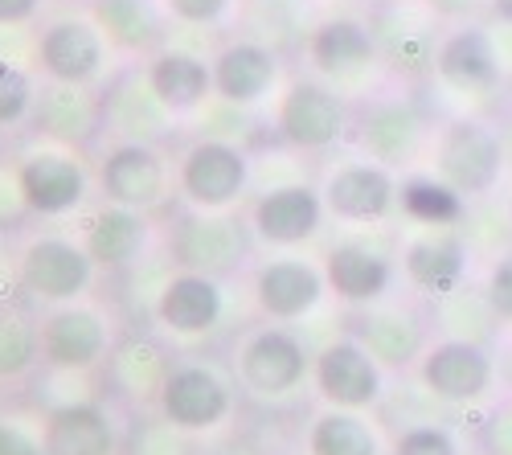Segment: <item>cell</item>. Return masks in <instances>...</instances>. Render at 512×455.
I'll use <instances>...</instances> for the list:
<instances>
[{
    "label": "cell",
    "instance_id": "obj_1",
    "mask_svg": "<svg viewBox=\"0 0 512 455\" xmlns=\"http://www.w3.org/2000/svg\"><path fill=\"white\" fill-rule=\"evenodd\" d=\"M435 140V119L422 107L418 95H410L406 87H381L369 91L361 103H353V128H349V144L381 164L390 173H410L426 164Z\"/></svg>",
    "mask_w": 512,
    "mask_h": 455
},
{
    "label": "cell",
    "instance_id": "obj_2",
    "mask_svg": "<svg viewBox=\"0 0 512 455\" xmlns=\"http://www.w3.org/2000/svg\"><path fill=\"white\" fill-rule=\"evenodd\" d=\"M29 66L41 82L103 91L115 74V50L87 9H62L37 21L29 37Z\"/></svg>",
    "mask_w": 512,
    "mask_h": 455
},
{
    "label": "cell",
    "instance_id": "obj_3",
    "mask_svg": "<svg viewBox=\"0 0 512 455\" xmlns=\"http://www.w3.org/2000/svg\"><path fill=\"white\" fill-rule=\"evenodd\" d=\"M426 169L439 173L467 201L492 197L504 169H508L500 123H492L484 115H451V119L435 123V140H431V152H426Z\"/></svg>",
    "mask_w": 512,
    "mask_h": 455
},
{
    "label": "cell",
    "instance_id": "obj_4",
    "mask_svg": "<svg viewBox=\"0 0 512 455\" xmlns=\"http://www.w3.org/2000/svg\"><path fill=\"white\" fill-rule=\"evenodd\" d=\"M353 128V103L345 91L316 74H291L271 111V132L283 148L300 156H328L349 140Z\"/></svg>",
    "mask_w": 512,
    "mask_h": 455
},
{
    "label": "cell",
    "instance_id": "obj_5",
    "mask_svg": "<svg viewBox=\"0 0 512 455\" xmlns=\"http://www.w3.org/2000/svg\"><path fill=\"white\" fill-rule=\"evenodd\" d=\"M254 160L238 140L222 136H197L173 156V181H177V201L189 210H238L242 197L250 193Z\"/></svg>",
    "mask_w": 512,
    "mask_h": 455
},
{
    "label": "cell",
    "instance_id": "obj_6",
    "mask_svg": "<svg viewBox=\"0 0 512 455\" xmlns=\"http://www.w3.org/2000/svg\"><path fill=\"white\" fill-rule=\"evenodd\" d=\"M17 181L25 193L29 218H41V222L78 218L95 193V173L87 169L82 152L50 140H41L17 156Z\"/></svg>",
    "mask_w": 512,
    "mask_h": 455
},
{
    "label": "cell",
    "instance_id": "obj_7",
    "mask_svg": "<svg viewBox=\"0 0 512 455\" xmlns=\"http://www.w3.org/2000/svg\"><path fill=\"white\" fill-rule=\"evenodd\" d=\"M254 251V234L246 214L238 210H189L181 205L177 218L168 222V255H173L177 271H201L222 279L226 271H238Z\"/></svg>",
    "mask_w": 512,
    "mask_h": 455
},
{
    "label": "cell",
    "instance_id": "obj_8",
    "mask_svg": "<svg viewBox=\"0 0 512 455\" xmlns=\"http://www.w3.org/2000/svg\"><path fill=\"white\" fill-rule=\"evenodd\" d=\"M435 87L459 99H488L504 87L508 62L500 46V29L492 21H467V25H447L435 66H431Z\"/></svg>",
    "mask_w": 512,
    "mask_h": 455
},
{
    "label": "cell",
    "instance_id": "obj_9",
    "mask_svg": "<svg viewBox=\"0 0 512 455\" xmlns=\"http://www.w3.org/2000/svg\"><path fill=\"white\" fill-rule=\"evenodd\" d=\"M95 259L82 251V242L74 234L41 230L21 242L17 251V283L21 292H29L41 304H74L95 287Z\"/></svg>",
    "mask_w": 512,
    "mask_h": 455
},
{
    "label": "cell",
    "instance_id": "obj_10",
    "mask_svg": "<svg viewBox=\"0 0 512 455\" xmlns=\"http://www.w3.org/2000/svg\"><path fill=\"white\" fill-rule=\"evenodd\" d=\"M95 193L99 201L123 205V210L156 214L177 197L173 160L152 144H107L95 160Z\"/></svg>",
    "mask_w": 512,
    "mask_h": 455
},
{
    "label": "cell",
    "instance_id": "obj_11",
    "mask_svg": "<svg viewBox=\"0 0 512 455\" xmlns=\"http://www.w3.org/2000/svg\"><path fill=\"white\" fill-rule=\"evenodd\" d=\"M369 29L377 41L381 66L406 82L431 74L435 50L447 33V25L431 13L426 0H373Z\"/></svg>",
    "mask_w": 512,
    "mask_h": 455
},
{
    "label": "cell",
    "instance_id": "obj_12",
    "mask_svg": "<svg viewBox=\"0 0 512 455\" xmlns=\"http://www.w3.org/2000/svg\"><path fill=\"white\" fill-rule=\"evenodd\" d=\"M320 197L332 222L373 230L398 214V173L381 169L365 156L336 160L320 177Z\"/></svg>",
    "mask_w": 512,
    "mask_h": 455
},
{
    "label": "cell",
    "instance_id": "obj_13",
    "mask_svg": "<svg viewBox=\"0 0 512 455\" xmlns=\"http://www.w3.org/2000/svg\"><path fill=\"white\" fill-rule=\"evenodd\" d=\"M209 70H213V103L234 111H254L279 99L283 91V54L246 33L222 41L209 54Z\"/></svg>",
    "mask_w": 512,
    "mask_h": 455
},
{
    "label": "cell",
    "instance_id": "obj_14",
    "mask_svg": "<svg viewBox=\"0 0 512 455\" xmlns=\"http://www.w3.org/2000/svg\"><path fill=\"white\" fill-rule=\"evenodd\" d=\"M177 115L168 111L144 78L140 62H127L111 74L103 87V136L107 144H152L164 148V140L177 136Z\"/></svg>",
    "mask_w": 512,
    "mask_h": 455
},
{
    "label": "cell",
    "instance_id": "obj_15",
    "mask_svg": "<svg viewBox=\"0 0 512 455\" xmlns=\"http://www.w3.org/2000/svg\"><path fill=\"white\" fill-rule=\"evenodd\" d=\"M156 406L168 427H177L185 435H201L230 419L234 390L213 365L181 361V365H168V374L156 390Z\"/></svg>",
    "mask_w": 512,
    "mask_h": 455
},
{
    "label": "cell",
    "instance_id": "obj_16",
    "mask_svg": "<svg viewBox=\"0 0 512 455\" xmlns=\"http://www.w3.org/2000/svg\"><path fill=\"white\" fill-rule=\"evenodd\" d=\"M246 222H250L254 242L271 246V251H295V246H308L320 238L328 210H324L320 185L283 181V185L263 189L250 201Z\"/></svg>",
    "mask_w": 512,
    "mask_h": 455
},
{
    "label": "cell",
    "instance_id": "obj_17",
    "mask_svg": "<svg viewBox=\"0 0 512 455\" xmlns=\"http://www.w3.org/2000/svg\"><path fill=\"white\" fill-rule=\"evenodd\" d=\"M300 54H304L308 74L332 82V87H340V91H345V82H361L369 70L381 66L369 17H357V13L320 17Z\"/></svg>",
    "mask_w": 512,
    "mask_h": 455
},
{
    "label": "cell",
    "instance_id": "obj_18",
    "mask_svg": "<svg viewBox=\"0 0 512 455\" xmlns=\"http://www.w3.org/2000/svg\"><path fill=\"white\" fill-rule=\"evenodd\" d=\"M312 378V357L287 324H263L238 349V382L259 398H287Z\"/></svg>",
    "mask_w": 512,
    "mask_h": 455
},
{
    "label": "cell",
    "instance_id": "obj_19",
    "mask_svg": "<svg viewBox=\"0 0 512 455\" xmlns=\"http://www.w3.org/2000/svg\"><path fill=\"white\" fill-rule=\"evenodd\" d=\"M328 296H336L349 308H373L390 296V287L398 279V259L369 238H345L328 246V255L320 259Z\"/></svg>",
    "mask_w": 512,
    "mask_h": 455
},
{
    "label": "cell",
    "instance_id": "obj_20",
    "mask_svg": "<svg viewBox=\"0 0 512 455\" xmlns=\"http://www.w3.org/2000/svg\"><path fill=\"white\" fill-rule=\"evenodd\" d=\"M402 279L422 296H459L472 275V246L459 230H414L398 255Z\"/></svg>",
    "mask_w": 512,
    "mask_h": 455
},
{
    "label": "cell",
    "instance_id": "obj_21",
    "mask_svg": "<svg viewBox=\"0 0 512 455\" xmlns=\"http://www.w3.org/2000/svg\"><path fill=\"white\" fill-rule=\"evenodd\" d=\"M74 238L82 251L95 259L99 271H123L148 255L156 238V218L140 210H123V205L99 201L91 210H82L74 222Z\"/></svg>",
    "mask_w": 512,
    "mask_h": 455
},
{
    "label": "cell",
    "instance_id": "obj_22",
    "mask_svg": "<svg viewBox=\"0 0 512 455\" xmlns=\"http://www.w3.org/2000/svg\"><path fill=\"white\" fill-rule=\"evenodd\" d=\"M37 333H41V361L66 369V374H74V369L82 374V369L99 365L111 353V324L87 300L50 308V316L37 324Z\"/></svg>",
    "mask_w": 512,
    "mask_h": 455
},
{
    "label": "cell",
    "instance_id": "obj_23",
    "mask_svg": "<svg viewBox=\"0 0 512 455\" xmlns=\"http://www.w3.org/2000/svg\"><path fill=\"white\" fill-rule=\"evenodd\" d=\"M250 292H254V304H259V312L267 320L295 324L320 308V300L328 296V283H324L320 263H312L304 255H275V259L254 267Z\"/></svg>",
    "mask_w": 512,
    "mask_h": 455
},
{
    "label": "cell",
    "instance_id": "obj_24",
    "mask_svg": "<svg viewBox=\"0 0 512 455\" xmlns=\"http://www.w3.org/2000/svg\"><path fill=\"white\" fill-rule=\"evenodd\" d=\"M156 324L164 328L168 337H181V341H197L205 333L222 324L226 316V287L222 279L201 275V271H173L152 304Z\"/></svg>",
    "mask_w": 512,
    "mask_h": 455
},
{
    "label": "cell",
    "instance_id": "obj_25",
    "mask_svg": "<svg viewBox=\"0 0 512 455\" xmlns=\"http://www.w3.org/2000/svg\"><path fill=\"white\" fill-rule=\"evenodd\" d=\"M418 378L439 402L463 406V402H476L492 390L496 365L484 345L467 341V337H447V341L426 345V353L418 357Z\"/></svg>",
    "mask_w": 512,
    "mask_h": 455
},
{
    "label": "cell",
    "instance_id": "obj_26",
    "mask_svg": "<svg viewBox=\"0 0 512 455\" xmlns=\"http://www.w3.org/2000/svg\"><path fill=\"white\" fill-rule=\"evenodd\" d=\"M312 382L336 410H369L381 398V365L357 337H336L312 357Z\"/></svg>",
    "mask_w": 512,
    "mask_h": 455
},
{
    "label": "cell",
    "instance_id": "obj_27",
    "mask_svg": "<svg viewBox=\"0 0 512 455\" xmlns=\"http://www.w3.org/2000/svg\"><path fill=\"white\" fill-rule=\"evenodd\" d=\"M33 128L41 140L87 152L103 136V91L91 87H62V82H41L33 107Z\"/></svg>",
    "mask_w": 512,
    "mask_h": 455
},
{
    "label": "cell",
    "instance_id": "obj_28",
    "mask_svg": "<svg viewBox=\"0 0 512 455\" xmlns=\"http://www.w3.org/2000/svg\"><path fill=\"white\" fill-rule=\"evenodd\" d=\"M82 9L95 17L103 37L111 41L115 58L148 62L160 46H168L173 21H168L160 0H87Z\"/></svg>",
    "mask_w": 512,
    "mask_h": 455
},
{
    "label": "cell",
    "instance_id": "obj_29",
    "mask_svg": "<svg viewBox=\"0 0 512 455\" xmlns=\"http://www.w3.org/2000/svg\"><path fill=\"white\" fill-rule=\"evenodd\" d=\"M144 66V78L152 95L173 111L177 119H193L213 103V70L209 58L181 50V46H160Z\"/></svg>",
    "mask_w": 512,
    "mask_h": 455
},
{
    "label": "cell",
    "instance_id": "obj_30",
    "mask_svg": "<svg viewBox=\"0 0 512 455\" xmlns=\"http://www.w3.org/2000/svg\"><path fill=\"white\" fill-rule=\"evenodd\" d=\"M398 214L418 230H455L472 214V201L455 193L439 173L410 169L398 177Z\"/></svg>",
    "mask_w": 512,
    "mask_h": 455
},
{
    "label": "cell",
    "instance_id": "obj_31",
    "mask_svg": "<svg viewBox=\"0 0 512 455\" xmlns=\"http://www.w3.org/2000/svg\"><path fill=\"white\" fill-rule=\"evenodd\" d=\"M46 455H115V423L99 402H66L41 427Z\"/></svg>",
    "mask_w": 512,
    "mask_h": 455
},
{
    "label": "cell",
    "instance_id": "obj_32",
    "mask_svg": "<svg viewBox=\"0 0 512 455\" xmlns=\"http://www.w3.org/2000/svg\"><path fill=\"white\" fill-rule=\"evenodd\" d=\"M316 21L320 17L312 13V0H242L238 33L267 41L271 50L287 54V50H304Z\"/></svg>",
    "mask_w": 512,
    "mask_h": 455
},
{
    "label": "cell",
    "instance_id": "obj_33",
    "mask_svg": "<svg viewBox=\"0 0 512 455\" xmlns=\"http://www.w3.org/2000/svg\"><path fill=\"white\" fill-rule=\"evenodd\" d=\"M357 341L377 357V365H410L414 357L426 353L422 324H418L410 312H398V308L369 312V316L361 320Z\"/></svg>",
    "mask_w": 512,
    "mask_h": 455
},
{
    "label": "cell",
    "instance_id": "obj_34",
    "mask_svg": "<svg viewBox=\"0 0 512 455\" xmlns=\"http://www.w3.org/2000/svg\"><path fill=\"white\" fill-rule=\"evenodd\" d=\"M308 455H381L377 431L361 419V410H336L312 419L308 431Z\"/></svg>",
    "mask_w": 512,
    "mask_h": 455
},
{
    "label": "cell",
    "instance_id": "obj_35",
    "mask_svg": "<svg viewBox=\"0 0 512 455\" xmlns=\"http://www.w3.org/2000/svg\"><path fill=\"white\" fill-rule=\"evenodd\" d=\"M41 95V78L29 66V58L0 54V132H17L33 119Z\"/></svg>",
    "mask_w": 512,
    "mask_h": 455
},
{
    "label": "cell",
    "instance_id": "obj_36",
    "mask_svg": "<svg viewBox=\"0 0 512 455\" xmlns=\"http://www.w3.org/2000/svg\"><path fill=\"white\" fill-rule=\"evenodd\" d=\"M37 361H41V333H37V324L25 312L0 304V382L29 374Z\"/></svg>",
    "mask_w": 512,
    "mask_h": 455
},
{
    "label": "cell",
    "instance_id": "obj_37",
    "mask_svg": "<svg viewBox=\"0 0 512 455\" xmlns=\"http://www.w3.org/2000/svg\"><path fill=\"white\" fill-rule=\"evenodd\" d=\"M168 21L185 29H226L238 21L242 0H160Z\"/></svg>",
    "mask_w": 512,
    "mask_h": 455
},
{
    "label": "cell",
    "instance_id": "obj_38",
    "mask_svg": "<svg viewBox=\"0 0 512 455\" xmlns=\"http://www.w3.org/2000/svg\"><path fill=\"white\" fill-rule=\"evenodd\" d=\"M484 304L496 320L512 324V246L500 251L492 263H488V275H484Z\"/></svg>",
    "mask_w": 512,
    "mask_h": 455
},
{
    "label": "cell",
    "instance_id": "obj_39",
    "mask_svg": "<svg viewBox=\"0 0 512 455\" xmlns=\"http://www.w3.org/2000/svg\"><path fill=\"white\" fill-rule=\"evenodd\" d=\"M394 455H459V443H455V435L447 427L418 423V427L398 435Z\"/></svg>",
    "mask_w": 512,
    "mask_h": 455
},
{
    "label": "cell",
    "instance_id": "obj_40",
    "mask_svg": "<svg viewBox=\"0 0 512 455\" xmlns=\"http://www.w3.org/2000/svg\"><path fill=\"white\" fill-rule=\"evenodd\" d=\"M29 218L25 210V193L17 181V160H0V226Z\"/></svg>",
    "mask_w": 512,
    "mask_h": 455
},
{
    "label": "cell",
    "instance_id": "obj_41",
    "mask_svg": "<svg viewBox=\"0 0 512 455\" xmlns=\"http://www.w3.org/2000/svg\"><path fill=\"white\" fill-rule=\"evenodd\" d=\"M431 13L443 25H467V21H488V0H426Z\"/></svg>",
    "mask_w": 512,
    "mask_h": 455
},
{
    "label": "cell",
    "instance_id": "obj_42",
    "mask_svg": "<svg viewBox=\"0 0 512 455\" xmlns=\"http://www.w3.org/2000/svg\"><path fill=\"white\" fill-rule=\"evenodd\" d=\"M0 455H46V443H41V435H33L29 427L0 419Z\"/></svg>",
    "mask_w": 512,
    "mask_h": 455
},
{
    "label": "cell",
    "instance_id": "obj_43",
    "mask_svg": "<svg viewBox=\"0 0 512 455\" xmlns=\"http://www.w3.org/2000/svg\"><path fill=\"white\" fill-rule=\"evenodd\" d=\"M46 0H0V29H29L41 21Z\"/></svg>",
    "mask_w": 512,
    "mask_h": 455
},
{
    "label": "cell",
    "instance_id": "obj_44",
    "mask_svg": "<svg viewBox=\"0 0 512 455\" xmlns=\"http://www.w3.org/2000/svg\"><path fill=\"white\" fill-rule=\"evenodd\" d=\"M488 21L500 29H512V0H488Z\"/></svg>",
    "mask_w": 512,
    "mask_h": 455
},
{
    "label": "cell",
    "instance_id": "obj_45",
    "mask_svg": "<svg viewBox=\"0 0 512 455\" xmlns=\"http://www.w3.org/2000/svg\"><path fill=\"white\" fill-rule=\"evenodd\" d=\"M500 132H504V152H508V164H512V119L500 123Z\"/></svg>",
    "mask_w": 512,
    "mask_h": 455
},
{
    "label": "cell",
    "instance_id": "obj_46",
    "mask_svg": "<svg viewBox=\"0 0 512 455\" xmlns=\"http://www.w3.org/2000/svg\"><path fill=\"white\" fill-rule=\"evenodd\" d=\"M508 226H512V193H508Z\"/></svg>",
    "mask_w": 512,
    "mask_h": 455
},
{
    "label": "cell",
    "instance_id": "obj_47",
    "mask_svg": "<svg viewBox=\"0 0 512 455\" xmlns=\"http://www.w3.org/2000/svg\"><path fill=\"white\" fill-rule=\"evenodd\" d=\"M66 5H70V0H66ZM74 5H87V0H74Z\"/></svg>",
    "mask_w": 512,
    "mask_h": 455
}]
</instances>
